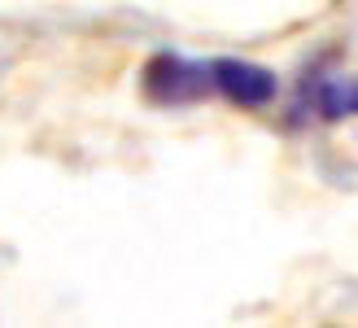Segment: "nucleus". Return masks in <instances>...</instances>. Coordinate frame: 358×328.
Segmentation results:
<instances>
[{"mask_svg": "<svg viewBox=\"0 0 358 328\" xmlns=\"http://www.w3.org/2000/svg\"><path fill=\"white\" fill-rule=\"evenodd\" d=\"M310 105L315 118H345V114H358V88L350 79H319V75H306L301 83V109Z\"/></svg>", "mask_w": 358, "mask_h": 328, "instance_id": "obj_3", "label": "nucleus"}, {"mask_svg": "<svg viewBox=\"0 0 358 328\" xmlns=\"http://www.w3.org/2000/svg\"><path fill=\"white\" fill-rule=\"evenodd\" d=\"M206 66H210L214 93L227 97L231 105H241V109H266V105L280 97L275 70H266V66H258V62H245V57H214V62H206Z\"/></svg>", "mask_w": 358, "mask_h": 328, "instance_id": "obj_2", "label": "nucleus"}, {"mask_svg": "<svg viewBox=\"0 0 358 328\" xmlns=\"http://www.w3.org/2000/svg\"><path fill=\"white\" fill-rule=\"evenodd\" d=\"M140 93H145L149 105L162 109H179V105H196L214 97L210 83V66L206 62H188L179 53H153L140 70Z\"/></svg>", "mask_w": 358, "mask_h": 328, "instance_id": "obj_1", "label": "nucleus"}]
</instances>
